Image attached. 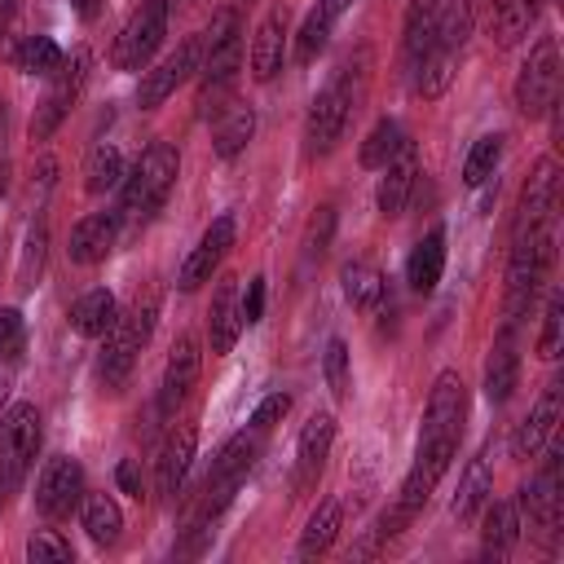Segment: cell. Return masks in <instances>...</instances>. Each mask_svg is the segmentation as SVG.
Segmentation results:
<instances>
[{
  "label": "cell",
  "mask_w": 564,
  "mask_h": 564,
  "mask_svg": "<svg viewBox=\"0 0 564 564\" xmlns=\"http://www.w3.org/2000/svg\"><path fill=\"white\" fill-rule=\"evenodd\" d=\"M551 264H555V220L529 229V234H516L511 238V260H507V295H502V330H516L520 317L533 308L538 291L546 286L551 278Z\"/></svg>",
  "instance_id": "6da1fadb"
},
{
  "label": "cell",
  "mask_w": 564,
  "mask_h": 564,
  "mask_svg": "<svg viewBox=\"0 0 564 564\" xmlns=\"http://www.w3.org/2000/svg\"><path fill=\"white\" fill-rule=\"evenodd\" d=\"M176 176H181L176 145L172 141H150L141 150V159L128 167L123 185H119V220H150L167 203Z\"/></svg>",
  "instance_id": "7a4b0ae2"
},
{
  "label": "cell",
  "mask_w": 564,
  "mask_h": 564,
  "mask_svg": "<svg viewBox=\"0 0 564 564\" xmlns=\"http://www.w3.org/2000/svg\"><path fill=\"white\" fill-rule=\"evenodd\" d=\"M154 317H159V300L145 295V300H137L123 317H115V326L106 330V348H101V357H97V375H101V383H106L110 392H119L123 379L132 375L137 352H141V348L150 344V335H154Z\"/></svg>",
  "instance_id": "3957f363"
},
{
  "label": "cell",
  "mask_w": 564,
  "mask_h": 564,
  "mask_svg": "<svg viewBox=\"0 0 564 564\" xmlns=\"http://www.w3.org/2000/svg\"><path fill=\"white\" fill-rule=\"evenodd\" d=\"M352 110H357L352 62H344V66L330 75V84H326V88L313 97V106H308V123H304V154H308V159L330 154V150L339 145V137H344V128H348Z\"/></svg>",
  "instance_id": "277c9868"
},
{
  "label": "cell",
  "mask_w": 564,
  "mask_h": 564,
  "mask_svg": "<svg viewBox=\"0 0 564 564\" xmlns=\"http://www.w3.org/2000/svg\"><path fill=\"white\" fill-rule=\"evenodd\" d=\"M256 454H260V441L247 436V432H234V436L220 445V454H216V463H212V476H207V485H203L198 511H194L189 524H216V516L234 502V494L242 489L247 471L256 467Z\"/></svg>",
  "instance_id": "5b68a950"
},
{
  "label": "cell",
  "mask_w": 564,
  "mask_h": 564,
  "mask_svg": "<svg viewBox=\"0 0 564 564\" xmlns=\"http://www.w3.org/2000/svg\"><path fill=\"white\" fill-rule=\"evenodd\" d=\"M40 449V410L31 401H18L0 414V494L9 498Z\"/></svg>",
  "instance_id": "8992f818"
},
{
  "label": "cell",
  "mask_w": 564,
  "mask_h": 564,
  "mask_svg": "<svg viewBox=\"0 0 564 564\" xmlns=\"http://www.w3.org/2000/svg\"><path fill=\"white\" fill-rule=\"evenodd\" d=\"M555 97H560V44H555V35H542L529 48V57L520 62V75H516V110L529 115V119H538V115H546L555 106Z\"/></svg>",
  "instance_id": "52a82bcc"
},
{
  "label": "cell",
  "mask_w": 564,
  "mask_h": 564,
  "mask_svg": "<svg viewBox=\"0 0 564 564\" xmlns=\"http://www.w3.org/2000/svg\"><path fill=\"white\" fill-rule=\"evenodd\" d=\"M88 66H93V53H88V48H75L70 62H62V70L53 75L48 93L40 97V106H35V115H31V137H35V141H48V137L62 128V119L75 110V101H79V93H84V84H88Z\"/></svg>",
  "instance_id": "ba28073f"
},
{
  "label": "cell",
  "mask_w": 564,
  "mask_h": 564,
  "mask_svg": "<svg viewBox=\"0 0 564 564\" xmlns=\"http://www.w3.org/2000/svg\"><path fill=\"white\" fill-rule=\"evenodd\" d=\"M163 35H167V0H145V4L123 22V31L115 35L110 62H115L119 70H141V66L154 57V48L163 44Z\"/></svg>",
  "instance_id": "9c48e42d"
},
{
  "label": "cell",
  "mask_w": 564,
  "mask_h": 564,
  "mask_svg": "<svg viewBox=\"0 0 564 564\" xmlns=\"http://www.w3.org/2000/svg\"><path fill=\"white\" fill-rule=\"evenodd\" d=\"M198 70H203V31H198V35H189V40H181V44H176V53H167L154 70H145V75H141L137 106H141V110H159V106H163L181 84H189Z\"/></svg>",
  "instance_id": "30bf717a"
},
{
  "label": "cell",
  "mask_w": 564,
  "mask_h": 564,
  "mask_svg": "<svg viewBox=\"0 0 564 564\" xmlns=\"http://www.w3.org/2000/svg\"><path fill=\"white\" fill-rule=\"evenodd\" d=\"M560 458H564L560 449H546L542 471H538L529 485H520V498H516V507H520V511H529V520H533V529H538L542 538H555V533H560V520H564Z\"/></svg>",
  "instance_id": "8fae6325"
},
{
  "label": "cell",
  "mask_w": 564,
  "mask_h": 564,
  "mask_svg": "<svg viewBox=\"0 0 564 564\" xmlns=\"http://www.w3.org/2000/svg\"><path fill=\"white\" fill-rule=\"evenodd\" d=\"M84 502V467L70 454H53L35 480V511L44 520H66Z\"/></svg>",
  "instance_id": "7c38bea8"
},
{
  "label": "cell",
  "mask_w": 564,
  "mask_h": 564,
  "mask_svg": "<svg viewBox=\"0 0 564 564\" xmlns=\"http://www.w3.org/2000/svg\"><path fill=\"white\" fill-rule=\"evenodd\" d=\"M555 207H560V163L555 154H542L520 189V207H516V225H511V238L516 234H529L546 220H555Z\"/></svg>",
  "instance_id": "4fadbf2b"
},
{
  "label": "cell",
  "mask_w": 564,
  "mask_h": 564,
  "mask_svg": "<svg viewBox=\"0 0 564 564\" xmlns=\"http://www.w3.org/2000/svg\"><path fill=\"white\" fill-rule=\"evenodd\" d=\"M234 234H238L234 216H229V212L216 216V220L203 229V238L194 242V251L185 256V264H181V273H176V286H181V291H198L203 282H212V273L220 269L225 251L234 247Z\"/></svg>",
  "instance_id": "5bb4252c"
},
{
  "label": "cell",
  "mask_w": 564,
  "mask_h": 564,
  "mask_svg": "<svg viewBox=\"0 0 564 564\" xmlns=\"http://www.w3.org/2000/svg\"><path fill=\"white\" fill-rule=\"evenodd\" d=\"M198 370H203V352H198V339L194 335H181L176 344H172V352H167V366H163V383H159V419H172L181 405H185V397L194 392V383H198Z\"/></svg>",
  "instance_id": "9a60e30c"
},
{
  "label": "cell",
  "mask_w": 564,
  "mask_h": 564,
  "mask_svg": "<svg viewBox=\"0 0 564 564\" xmlns=\"http://www.w3.org/2000/svg\"><path fill=\"white\" fill-rule=\"evenodd\" d=\"M560 405H564V379H551L542 388V397L533 401V410L516 423V432H511V458H533L551 441V432L560 423Z\"/></svg>",
  "instance_id": "2e32d148"
},
{
  "label": "cell",
  "mask_w": 564,
  "mask_h": 564,
  "mask_svg": "<svg viewBox=\"0 0 564 564\" xmlns=\"http://www.w3.org/2000/svg\"><path fill=\"white\" fill-rule=\"evenodd\" d=\"M379 172H383V176H379L375 203H379L383 216H401L405 203H410V194H414V181H419V150H414V141H401L397 154H392Z\"/></svg>",
  "instance_id": "e0dca14e"
},
{
  "label": "cell",
  "mask_w": 564,
  "mask_h": 564,
  "mask_svg": "<svg viewBox=\"0 0 564 564\" xmlns=\"http://www.w3.org/2000/svg\"><path fill=\"white\" fill-rule=\"evenodd\" d=\"M119 242V212H88L70 229V264H101Z\"/></svg>",
  "instance_id": "ac0fdd59"
},
{
  "label": "cell",
  "mask_w": 564,
  "mask_h": 564,
  "mask_svg": "<svg viewBox=\"0 0 564 564\" xmlns=\"http://www.w3.org/2000/svg\"><path fill=\"white\" fill-rule=\"evenodd\" d=\"M238 330H242V291H238V278H220L216 295H212V308H207V344H212V352L225 357L238 344Z\"/></svg>",
  "instance_id": "d6986e66"
},
{
  "label": "cell",
  "mask_w": 564,
  "mask_h": 564,
  "mask_svg": "<svg viewBox=\"0 0 564 564\" xmlns=\"http://www.w3.org/2000/svg\"><path fill=\"white\" fill-rule=\"evenodd\" d=\"M489 498H494V463H489V445H480L476 458H467V467H463V480H458L449 511L458 524H471Z\"/></svg>",
  "instance_id": "ffe728a7"
},
{
  "label": "cell",
  "mask_w": 564,
  "mask_h": 564,
  "mask_svg": "<svg viewBox=\"0 0 564 564\" xmlns=\"http://www.w3.org/2000/svg\"><path fill=\"white\" fill-rule=\"evenodd\" d=\"M330 441H335V419L322 410L304 423L300 441H295V485H313L326 467V454H330Z\"/></svg>",
  "instance_id": "44dd1931"
},
{
  "label": "cell",
  "mask_w": 564,
  "mask_h": 564,
  "mask_svg": "<svg viewBox=\"0 0 564 564\" xmlns=\"http://www.w3.org/2000/svg\"><path fill=\"white\" fill-rule=\"evenodd\" d=\"M282 57H286V9H269L251 40V75L269 84L282 70Z\"/></svg>",
  "instance_id": "7402d4cb"
},
{
  "label": "cell",
  "mask_w": 564,
  "mask_h": 564,
  "mask_svg": "<svg viewBox=\"0 0 564 564\" xmlns=\"http://www.w3.org/2000/svg\"><path fill=\"white\" fill-rule=\"evenodd\" d=\"M194 449H198V427H194V423L176 427V432L163 441L159 467H154V485H159L163 498H172V494L181 489V480H185V471H189V463H194Z\"/></svg>",
  "instance_id": "603a6c76"
},
{
  "label": "cell",
  "mask_w": 564,
  "mask_h": 564,
  "mask_svg": "<svg viewBox=\"0 0 564 564\" xmlns=\"http://www.w3.org/2000/svg\"><path fill=\"white\" fill-rule=\"evenodd\" d=\"M441 273H445V229H427L405 260V282H410V291L427 295V291H436Z\"/></svg>",
  "instance_id": "cb8c5ba5"
},
{
  "label": "cell",
  "mask_w": 564,
  "mask_h": 564,
  "mask_svg": "<svg viewBox=\"0 0 564 564\" xmlns=\"http://www.w3.org/2000/svg\"><path fill=\"white\" fill-rule=\"evenodd\" d=\"M485 511V529H480V551L489 555V560H502V555H511V546L520 542V507L516 502H485L480 507Z\"/></svg>",
  "instance_id": "d4e9b609"
},
{
  "label": "cell",
  "mask_w": 564,
  "mask_h": 564,
  "mask_svg": "<svg viewBox=\"0 0 564 564\" xmlns=\"http://www.w3.org/2000/svg\"><path fill=\"white\" fill-rule=\"evenodd\" d=\"M115 317H119V304H115V295L106 286H93V291H84L70 304V326L84 339H106V330L115 326Z\"/></svg>",
  "instance_id": "484cf974"
},
{
  "label": "cell",
  "mask_w": 564,
  "mask_h": 564,
  "mask_svg": "<svg viewBox=\"0 0 564 564\" xmlns=\"http://www.w3.org/2000/svg\"><path fill=\"white\" fill-rule=\"evenodd\" d=\"M516 383H520V352L511 344V330H502V339L494 344V352L485 361V397L494 405H502L516 392Z\"/></svg>",
  "instance_id": "4316f807"
},
{
  "label": "cell",
  "mask_w": 564,
  "mask_h": 564,
  "mask_svg": "<svg viewBox=\"0 0 564 564\" xmlns=\"http://www.w3.org/2000/svg\"><path fill=\"white\" fill-rule=\"evenodd\" d=\"M339 524H344V507H339V498H326V502L308 516L295 555H300V560H317V555H326V551L335 546V538H339Z\"/></svg>",
  "instance_id": "83f0119b"
},
{
  "label": "cell",
  "mask_w": 564,
  "mask_h": 564,
  "mask_svg": "<svg viewBox=\"0 0 564 564\" xmlns=\"http://www.w3.org/2000/svg\"><path fill=\"white\" fill-rule=\"evenodd\" d=\"M542 13V0H494V40L498 48H516Z\"/></svg>",
  "instance_id": "f1b7e54d"
},
{
  "label": "cell",
  "mask_w": 564,
  "mask_h": 564,
  "mask_svg": "<svg viewBox=\"0 0 564 564\" xmlns=\"http://www.w3.org/2000/svg\"><path fill=\"white\" fill-rule=\"evenodd\" d=\"M251 137H256V110H251V106H229V110H220V119H216L212 150H216V159H238Z\"/></svg>",
  "instance_id": "f546056e"
},
{
  "label": "cell",
  "mask_w": 564,
  "mask_h": 564,
  "mask_svg": "<svg viewBox=\"0 0 564 564\" xmlns=\"http://www.w3.org/2000/svg\"><path fill=\"white\" fill-rule=\"evenodd\" d=\"M339 282H344V300H348L352 308H361V313L379 308V304H383V295H388V278H383L375 264H366V260L344 264Z\"/></svg>",
  "instance_id": "4dcf8cb0"
},
{
  "label": "cell",
  "mask_w": 564,
  "mask_h": 564,
  "mask_svg": "<svg viewBox=\"0 0 564 564\" xmlns=\"http://www.w3.org/2000/svg\"><path fill=\"white\" fill-rule=\"evenodd\" d=\"M335 13H339L335 0H317V4L308 9L304 26H300V35H295V62H300V66H313V62L322 57V48H326V40H330V26H335Z\"/></svg>",
  "instance_id": "1f68e13d"
},
{
  "label": "cell",
  "mask_w": 564,
  "mask_h": 564,
  "mask_svg": "<svg viewBox=\"0 0 564 564\" xmlns=\"http://www.w3.org/2000/svg\"><path fill=\"white\" fill-rule=\"evenodd\" d=\"M123 176H128V163H123L119 145L101 141V145L88 150V163H84V189L88 194H110V189L123 185Z\"/></svg>",
  "instance_id": "d6a6232c"
},
{
  "label": "cell",
  "mask_w": 564,
  "mask_h": 564,
  "mask_svg": "<svg viewBox=\"0 0 564 564\" xmlns=\"http://www.w3.org/2000/svg\"><path fill=\"white\" fill-rule=\"evenodd\" d=\"M79 520H84V529H88V538H93L97 546H115L119 533H123V511H119V502L106 498V494H88Z\"/></svg>",
  "instance_id": "836d02e7"
},
{
  "label": "cell",
  "mask_w": 564,
  "mask_h": 564,
  "mask_svg": "<svg viewBox=\"0 0 564 564\" xmlns=\"http://www.w3.org/2000/svg\"><path fill=\"white\" fill-rule=\"evenodd\" d=\"M62 62H66V53L57 48L53 35H26V40H22L18 66H22L26 75H44V79H53V75L62 70Z\"/></svg>",
  "instance_id": "e575fe53"
},
{
  "label": "cell",
  "mask_w": 564,
  "mask_h": 564,
  "mask_svg": "<svg viewBox=\"0 0 564 564\" xmlns=\"http://www.w3.org/2000/svg\"><path fill=\"white\" fill-rule=\"evenodd\" d=\"M498 159H502V132L476 137L471 150H467V159H463V181H467V185H485V181L494 176Z\"/></svg>",
  "instance_id": "d590c367"
},
{
  "label": "cell",
  "mask_w": 564,
  "mask_h": 564,
  "mask_svg": "<svg viewBox=\"0 0 564 564\" xmlns=\"http://www.w3.org/2000/svg\"><path fill=\"white\" fill-rule=\"evenodd\" d=\"M401 141H405V137H401V123H397V119H379V123L370 128V137L361 141V167H383V163L397 154Z\"/></svg>",
  "instance_id": "8d00e7d4"
},
{
  "label": "cell",
  "mask_w": 564,
  "mask_h": 564,
  "mask_svg": "<svg viewBox=\"0 0 564 564\" xmlns=\"http://www.w3.org/2000/svg\"><path fill=\"white\" fill-rule=\"evenodd\" d=\"M44 247H48V229H44V220H35V225L26 229L22 264H18V286H22V291L35 286V278H40V269H44Z\"/></svg>",
  "instance_id": "74e56055"
},
{
  "label": "cell",
  "mask_w": 564,
  "mask_h": 564,
  "mask_svg": "<svg viewBox=\"0 0 564 564\" xmlns=\"http://www.w3.org/2000/svg\"><path fill=\"white\" fill-rule=\"evenodd\" d=\"M322 375H326V388L335 392V401H344L348 397V388H352V370H348V344L335 335L330 344H326V352H322Z\"/></svg>",
  "instance_id": "f35d334b"
},
{
  "label": "cell",
  "mask_w": 564,
  "mask_h": 564,
  "mask_svg": "<svg viewBox=\"0 0 564 564\" xmlns=\"http://www.w3.org/2000/svg\"><path fill=\"white\" fill-rule=\"evenodd\" d=\"M564 348V300L551 295L546 300V313H542V335H538V357L542 361H555Z\"/></svg>",
  "instance_id": "ab89813d"
},
{
  "label": "cell",
  "mask_w": 564,
  "mask_h": 564,
  "mask_svg": "<svg viewBox=\"0 0 564 564\" xmlns=\"http://www.w3.org/2000/svg\"><path fill=\"white\" fill-rule=\"evenodd\" d=\"M26 352V317L22 308L4 304L0 308V361H22Z\"/></svg>",
  "instance_id": "60d3db41"
},
{
  "label": "cell",
  "mask_w": 564,
  "mask_h": 564,
  "mask_svg": "<svg viewBox=\"0 0 564 564\" xmlns=\"http://www.w3.org/2000/svg\"><path fill=\"white\" fill-rule=\"evenodd\" d=\"M26 560H31V564H66V560H75V551H70V542H66L62 533L44 529V533H35V538L26 542Z\"/></svg>",
  "instance_id": "b9f144b4"
},
{
  "label": "cell",
  "mask_w": 564,
  "mask_h": 564,
  "mask_svg": "<svg viewBox=\"0 0 564 564\" xmlns=\"http://www.w3.org/2000/svg\"><path fill=\"white\" fill-rule=\"evenodd\" d=\"M286 410H291V392H269L256 410H251V427H273V423H282L286 419Z\"/></svg>",
  "instance_id": "7bdbcfd3"
},
{
  "label": "cell",
  "mask_w": 564,
  "mask_h": 564,
  "mask_svg": "<svg viewBox=\"0 0 564 564\" xmlns=\"http://www.w3.org/2000/svg\"><path fill=\"white\" fill-rule=\"evenodd\" d=\"M330 234H335V212H330V207H317V216L308 220V238H304L308 256H322L326 242H330Z\"/></svg>",
  "instance_id": "ee69618b"
},
{
  "label": "cell",
  "mask_w": 564,
  "mask_h": 564,
  "mask_svg": "<svg viewBox=\"0 0 564 564\" xmlns=\"http://www.w3.org/2000/svg\"><path fill=\"white\" fill-rule=\"evenodd\" d=\"M264 317V278L256 273L247 282V295H242V326H256Z\"/></svg>",
  "instance_id": "f6af8a7d"
},
{
  "label": "cell",
  "mask_w": 564,
  "mask_h": 564,
  "mask_svg": "<svg viewBox=\"0 0 564 564\" xmlns=\"http://www.w3.org/2000/svg\"><path fill=\"white\" fill-rule=\"evenodd\" d=\"M115 485H119L123 494L141 498V467H137V458H123V463L115 467Z\"/></svg>",
  "instance_id": "bcb514c9"
},
{
  "label": "cell",
  "mask_w": 564,
  "mask_h": 564,
  "mask_svg": "<svg viewBox=\"0 0 564 564\" xmlns=\"http://www.w3.org/2000/svg\"><path fill=\"white\" fill-rule=\"evenodd\" d=\"M70 4H75V13H79L84 22H93V18H97V9H101V0H70Z\"/></svg>",
  "instance_id": "7dc6e473"
},
{
  "label": "cell",
  "mask_w": 564,
  "mask_h": 564,
  "mask_svg": "<svg viewBox=\"0 0 564 564\" xmlns=\"http://www.w3.org/2000/svg\"><path fill=\"white\" fill-rule=\"evenodd\" d=\"M13 9H18V0H0V31L9 26V18H13Z\"/></svg>",
  "instance_id": "c3c4849f"
},
{
  "label": "cell",
  "mask_w": 564,
  "mask_h": 564,
  "mask_svg": "<svg viewBox=\"0 0 564 564\" xmlns=\"http://www.w3.org/2000/svg\"><path fill=\"white\" fill-rule=\"evenodd\" d=\"M4 189H9V163H4V154H0V198H4Z\"/></svg>",
  "instance_id": "681fc988"
},
{
  "label": "cell",
  "mask_w": 564,
  "mask_h": 564,
  "mask_svg": "<svg viewBox=\"0 0 564 564\" xmlns=\"http://www.w3.org/2000/svg\"><path fill=\"white\" fill-rule=\"evenodd\" d=\"M4 397H9V383L0 379V414H4Z\"/></svg>",
  "instance_id": "f907efd6"
},
{
  "label": "cell",
  "mask_w": 564,
  "mask_h": 564,
  "mask_svg": "<svg viewBox=\"0 0 564 564\" xmlns=\"http://www.w3.org/2000/svg\"><path fill=\"white\" fill-rule=\"evenodd\" d=\"M335 4H348V0H335Z\"/></svg>",
  "instance_id": "816d5d0a"
},
{
  "label": "cell",
  "mask_w": 564,
  "mask_h": 564,
  "mask_svg": "<svg viewBox=\"0 0 564 564\" xmlns=\"http://www.w3.org/2000/svg\"><path fill=\"white\" fill-rule=\"evenodd\" d=\"M242 4H247V0H242Z\"/></svg>",
  "instance_id": "f5cc1de1"
}]
</instances>
